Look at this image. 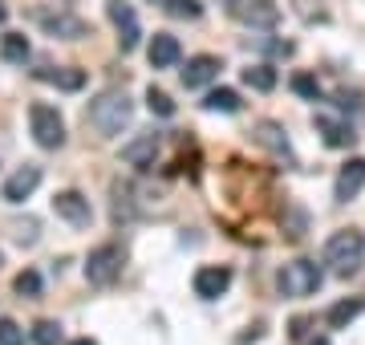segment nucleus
<instances>
[{
    "label": "nucleus",
    "instance_id": "obj_29",
    "mask_svg": "<svg viewBox=\"0 0 365 345\" xmlns=\"http://www.w3.org/2000/svg\"><path fill=\"white\" fill-rule=\"evenodd\" d=\"M0 345H25V329L13 317H0Z\"/></svg>",
    "mask_w": 365,
    "mask_h": 345
},
{
    "label": "nucleus",
    "instance_id": "obj_6",
    "mask_svg": "<svg viewBox=\"0 0 365 345\" xmlns=\"http://www.w3.org/2000/svg\"><path fill=\"white\" fill-rule=\"evenodd\" d=\"M106 13H110V21L118 25V49H122V53H134V49H138V41H143V29H138L134 4H126V0H110V4H106Z\"/></svg>",
    "mask_w": 365,
    "mask_h": 345
},
{
    "label": "nucleus",
    "instance_id": "obj_27",
    "mask_svg": "<svg viewBox=\"0 0 365 345\" xmlns=\"http://www.w3.org/2000/svg\"><path fill=\"white\" fill-rule=\"evenodd\" d=\"M13 289L21 292V297H41V272L25 268V272H21V277L13 280Z\"/></svg>",
    "mask_w": 365,
    "mask_h": 345
},
{
    "label": "nucleus",
    "instance_id": "obj_11",
    "mask_svg": "<svg viewBox=\"0 0 365 345\" xmlns=\"http://www.w3.org/2000/svg\"><path fill=\"white\" fill-rule=\"evenodd\" d=\"M37 187H41V167L25 163V167H16V171L4 179V200H9V203H25Z\"/></svg>",
    "mask_w": 365,
    "mask_h": 345
},
{
    "label": "nucleus",
    "instance_id": "obj_30",
    "mask_svg": "<svg viewBox=\"0 0 365 345\" xmlns=\"http://www.w3.org/2000/svg\"><path fill=\"white\" fill-rule=\"evenodd\" d=\"M309 325H313L309 317H292V325H288V337H292V341H304V337H309Z\"/></svg>",
    "mask_w": 365,
    "mask_h": 345
},
{
    "label": "nucleus",
    "instance_id": "obj_22",
    "mask_svg": "<svg viewBox=\"0 0 365 345\" xmlns=\"http://www.w3.org/2000/svg\"><path fill=\"white\" fill-rule=\"evenodd\" d=\"M244 86H252V90H260V93L276 90V69L272 66H248L244 69Z\"/></svg>",
    "mask_w": 365,
    "mask_h": 345
},
{
    "label": "nucleus",
    "instance_id": "obj_14",
    "mask_svg": "<svg viewBox=\"0 0 365 345\" xmlns=\"http://www.w3.org/2000/svg\"><path fill=\"white\" fill-rule=\"evenodd\" d=\"M41 25H45V33H53V37H61V41H81L86 33H90V25L81 21V16H73V13H61L57 16H41Z\"/></svg>",
    "mask_w": 365,
    "mask_h": 345
},
{
    "label": "nucleus",
    "instance_id": "obj_24",
    "mask_svg": "<svg viewBox=\"0 0 365 345\" xmlns=\"http://www.w3.org/2000/svg\"><path fill=\"white\" fill-rule=\"evenodd\" d=\"M61 337H66V333H61V325H57V321H37V325H33V341L37 345H61Z\"/></svg>",
    "mask_w": 365,
    "mask_h": 345
},
{
    "label": "nucleus",
    "instance_id": "obj_23",
    "mask_svg": "<svg viewBox=\"0 0 365 345\" xmlns=\"http://www.w3.org/2000/svg\"><path fill=\"white\" fill-rule=\"evenodd\" d=\"M146 106H150V114H158V118H175V102H170L167 90H146Z\"/></svg>",
    "mask_w": 365,
    "mask_h": 345
},
{
    "label": "nucleus",
    "instance_id": "obj_10",
    "mask_svg": "<svg viewBox=\"0 0 365 345\" xmlns=\"http://www.w3.org/2000/svg\"><path fill=\"white\" fill-rule=\"evenodd\" d=\"M158 146H163V134L146 130V134H138V138H130V143L122 146V163H126V167H155Z\"/></svg>",
    "mask_w": 365,
    "mask_h": 345
},
{
    "label": "nucleus",
    "instance_id": "obj_13",
    "mask_svg": "<svg viewBox=\"0 0 365 345\" xmlns=\"http://www.w3.org/2000/svg\"><path fill=\"white\" fill-rule=\"evenodd\" d=\"M365 187V159H349L345 167L337 171V183H333V200L349 203L357 191Z\"/></svg>",
    "mask_w": 365,
    "mask_h": 345
},
{
    "label": "nucleus",
    "instance_id": "obj_4",
    "mask_svg": "<svg viewBox=\"0 0 365 345\" xmlns=\"http://www.w3.org/2000/svg\"><path fill=\"white\" fill-rule=\"evenodd\" d=\"M321 268L313 264V260H288L284 268H280V277H276V284H280V292L284 297H313L317 289H321Z\"/></svg>",
    "mask_w": 365,
    "mask_h": 345
},
{
    "label": "nucleus",
    "instance_id": "obj_8",
    "mask_svg": "<svg viewBox=\"0 0 365 345\" xmlns=\"http://www.w3.org/2000/svg\"><path fill=\"white\" fill-rule=\"evenodd\" d=\"M53 212L73 227H90V220H93V207L81 191H57V195H53Z\"/></svg>",
    "mask_w": 365,
    "mask_h": 345
},
{
    "label": "nucleus",
    "instance_id": "obj_26",
    "mask_svg": "<svg viewBox=\"0 0 365 345\" xmlns=\"http://www.w3.org/2000/svg\"><path fill=\"white\" fill-rule=\"evenodd\" d=\"M304 227H309V215H304V207H297V203H288V220H284L288 240H300V236H304Z\"/></svg>",
    "mask_w": 365,
    "mask_h": 345
},
{
    "label": "nucleus",
    "instance_id": "obj_16",
    "mask_svg": "<svg viewBox=\"0 0 365 345\" xmlns=\"http://www.w3.org/2000/svg\"><path fill=\"white\" fill-rule=\"evenodd\" d=\"M215 73H220V57L199 53V57L187 61V69H182V86H187V90H199V86H207Z\"/></svg>",
    "mask_w": 365,
    "mask_h": 345
},
{
    "label": "nucleus",
    "instance_id": "obj_1",
    "mask_svg": "<svg viewBox=\"0 0 365 345\" xmlns=\"http://www.w3.org/2000/svg\"><path fill=\"white\" fill-rule=\"evenodd\" d=\"M130 118H134V102H130L122 90L98 93V98L90 102V110H86V122H90L93 130L102 134V138H114V134H122L126 126H130Z\"/></svg>",
    "mask_w": 365,
    "mask_h": 345
},
{
    "label": "nucleus",
    "instance_id": "obj_12",
    "mask_svg": "<svg viewBox=\"0 0 365 345\" xmlns=\"http://www.w3.org/2000/svg\"><path fill=\"white\" fill-rule=\"evenodd\" d=\"M256 143H260L268 155H276V159L297 163V159H292V143H288V134H284V126H280V122H268V118H264L260 126H256Z\"/></svg>",
    "mask_w": 365,
    "mask_h": 345
},
{
    "label": "nucleus",
    "instance_id": "obj_25",
    "mask_svg": "<svg viewBox=\"0 0 365 345\" xmlns=\"http://www.w3.org/2000/svg\"><path fill=\"white\" fill-rule=\"evenodd\" d=\"M163 9H167L170 16H179V21H199V0H163Z\"/></svg>",
    "mask_w": 365,
    "mask_h": 345
},
{
    "label": "nucleus",
    "instance_id": "obj_34",
    "mask_svg": "<svg viewBox=\"0 0 365 345\" xmlns=\"http://www.w3.org/2000/svg\"><path fill=\"white\" fill-rule=\"evenodd\" d=\"M0 264H4V256H0Z\"/></svg>",
    "mask_w": 365,
    "mask_h": 345
},
{
    "label": "nucleus",
    "instance_id": "obj_18",
    "mask_svg": "<svg viewBox=\"0 0 365 345\" xmlns=\"http://www.w3.org/2000/svg\"><path fill=\"white\" fill-rule=\"evenodd\" d=\"M365 313V297H349V301H337V305L325 313V321H329V329H345L353 317H361Z\"/></svg>",
    "mask_w": 365,
    "mask_h": 345
},
{
    "label": "nucleus",
    "instance_id": "obj_17",
    "mask_svg": "<svg viewBox=\"0 0 365 345\" xmlns=\"http://www.w3.org/2000/svg\"><path fill=\"white\" fill-rule=\"evenodd\" d=\"M313 122H317V130L325 134V143H329V146H337V150H341V146H353V138H357V134H353V126H349V122H341V118L317 114Z\"/></svg>",
    "mask_w": 365,
    "mask_h": 345
},
{
    "label": "nucleus",
    "instance_id": "obj_21",
    "mask_svg": "<svg viewBox=\"0 0 365 345\" xmlns=\"http://www.w3.org/2000/svg\"><path fill=\"white\" fill-rule=\"evenodd\" d=\"M203 110H215V114H235L240 110V93L235 90H211L203 98Z\"/></svg>",
    "mask_w": 365,
    "mask_h": 345
},
{
    "label": "nucleus",
    "instance_id": "obj_15",
    "mask_svg": "<svg viewBox=\"0 0 365 345\" xmlns=\"http://www.w3.org/2000/svg\"><path fill=\"white\" fill-rule=\"evenodd\" d=\"M146 57H150V66L155 69H170V66H179V37H170V33H155L150 37V49H146Z\"/></svg>",
    "mask_w": 365,
    "mask_h": 345
},
{
    "label": "nucleus",
    "instance_id": "obj_33",
    "mask_svg": "<svg viewBox=\"0 0 365 345\" xmlns=\"http://www.w3.org/2000/svg\"><path fill=\"white\" fill-rule=\"evenodd\" d=\"M309 345H329V341H325V337H317V341H309Z\"/></svg>",
    "mask_w": 365,
    "mask_h": 345
},
{
    "label": "nucleus",
    "instance_id": "obj_9",
    "mask_svg": "<svg viewBox=\"0 0 365 345\" xmlns=\"http://www.w3.org/2000/svg\"><path fill=\"white\" fill-rule=\"evenodd\" d=\"M227 289H232V268L227 264H203L195 272V297H203V301H220Z\"/></svg>",
    "mask_w": 365,
    "mask_h": 345
},
{
    "label": "nucleus",
    "instance_id": "obj_5",
    "mask_svg": "<svg viewBox=\"0 0 365 345\" xmlns=\"http://www.w3.org/2000/svg\"><path fill=\"white\" fill-rule=\"evenodd\" d=\"M118 272H122V248L118 244H102V248H93L90 260H86V280L106 289V284H114Z\"/></svg>",
    "mask_w": 365,
    "mask_h": 345
},
{
    "label": "nucleus",
    "instance_id": "obj_32",
    "mask_svg": "<svg viewBox=\"0 0 365 345\" xmlns=\"http://www.w3.org/2000/svg\"><path fill=\"white\" fill-rule=\"evenodd\" d=\"M69 345H98V341H90V337H78V341H69Z\"/></svg>",
    "mask_w": 365,
    "mask_h": 345
},
{
    "label": "nucleus",
    "instance_id": "obj_20",
    "mask_svg": "<svg viewBox=\"0 0 365 345\" xmlns=\"http://www.w3.org/2000/svg\"><path fill=\"white\" fill-rule=\"evenodd\" d=\"M37 78L57 86V90H69V93L86 86V73H81V69H37Z\"/></svg>",
    "mask_w": 365,
    "mask_h": 345
},
{
    "label": "nucleus",
    "instance_id": "obj_7",
    "mask_svg": "<svg viewBox=\"0 0 365 345\" xmlns=\"http://www.w3.org/2000/svg\"><path fill=\"white\" fill-rule=\"evenodd\" d=\"M227 4H232L235 21H244L252 29H272L280 21V9H276L272 0H227Z\"/></svg>",
    "mask_w": 365,
    "mask_h": 345
},
{
    "label": "nucleus",
    "instance_id": "obj_28",
    "mask_svg": "<svg viewBox=\"0 0 365 345\" xmlns=\"http://www.w3.org/2000/svg\"><path fill=\"white\" fill-rule=\"evenodd\" d=\"M292 90H297L300 98H309V102H317V98H321V81H317L313 73H297V78H292Z\"/></svg>",
    "mask_w": 365,
    "mask_h": 345
},
{
    "label": "nucleus",
    "instance_id": "obj_19",
    "mask_svg": "<svg viewBox=\"0 0 365 345\" xmlns=\"http://www.w3.org/2000/svg\"><path fill=\"white\" fill-rule=\"evenodd\" d=\"M29 53H33V49H29L25 33H4V37H0V57H4L9 66H25Z\"/></svg>",
    "mask_w": 365,
    "mask_h": 345
},
{
    "label": "nucleus",
    "instance_id": "obj_3",
    "mask_svg": "<svg viewBox=\"0 0 365 345\" xmlns=\"http://www.w3.org/2000/svg\"><path fill=\"white\" fill-rule=\"evenodd\" d=\"M29 126H33L37 146H45V150L66 146V122H61L57 106H49V102H33V106H29Z\"/></svg>",
    "mask_w": 365,
    "mask_h": 345
},
{
    "label": "nucleus",
    "instance_id": "obj_2",
    "mask_svg": "<svg viewBox=\"0 0 365 345\" xmlns=\"http://www.w3.org/2000/svg\"><path fill=\"white\" fill-rule=\"evenodd\" d=\"M325 264H333L337 277H353V272L365 264V236L361 232H353V227L333 232L329 244H325Z\"/></svg>",
    "mask_w": 365,
    "mask_h": 345
},
{
    "label": "nucleus",
    "instance_id": "obj_31",
    "mask_svg": "<svg viewBox=\"0 0 365 345\" xmlns=\"http://www.w3.org/2000/svg\"><path fill=\"white\" fill-rule=\"evenodd\" d=\"M4 21H9V9H4V0H0V25H4Z\"/></svg>",
    "mask_w": 365,
    "mask_h": 345
}]
</instances>
